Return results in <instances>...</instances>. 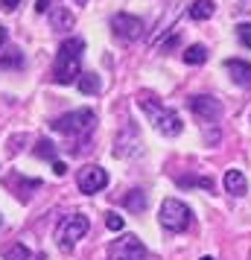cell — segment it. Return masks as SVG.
<instances>
[{
  "label": "cell",
  "instance_id": "6da1fadb",
  "mask_svg": "<svg viewBox=\"0 0 251 260\" xmlns=\"http://www.w3.org/2000/svg\"><path fill=\"white\" fill-rule=\"evenodd\" d=\"M82 53H85L82 38H67V41H61L59 56H56V68H53V79L59 85L79 82V76H82Z\"/></svg>",
  "mask_w": 251,
  "mask_h": 260
},
{
  "label": "cell",
  "instance_id": "7a4b0ae2",
  "mask_svg": "<svg viewBox=\"0 0 251 260\" xmlns=\"http://www.w3.org/2000/svg\"><path fill=\"white\" fill-rule=\"evenodd\" d=\"M137 106L146 111V117L155 123V129L161 132V135H167V138H175V135H181V129H184L181 117L175 114V111H172V108L161 106L155 94H149V91H140V94H137Z\"/></svg>",
  "mask_w": 251,
  "mask_h": 260
},
{
  "label": "cell",
  "instance_id": "3957f363",
  "mask_svg": "<svg viewBox=\"0 0 251 260\" xmlns=\"http://www.w3.org/2000/svg\"><path fill=\"white\" fill-rule=\"evenodd\" d=\"M96 123V114L91 108H79V111H70V114H61L59 120H53V129L67 135V138H82V135H91Z\"/></svg>",
  "mask_w": 251,
  "mask_h": 260
},
{
  "label": "cell",
  "instance_id": "277c9868",
  "mask_svg": "<svg viewBox=\"0 0 251 260\" xmlns=\"http://www.w3.org/2000/svg\"><path fill=\"white\" fill-rule=\"evenodd\" d=\"M88 228H91V222H88V216H82V213H70V216H64V219L56 225V243H59V248L70 251V248L88 234Z\"/></svg>",
  "mask_w": 251,
  "mask_h": 260
},
{
  "label": "cell",
  "instance_id": "5b68a950",
  "mask_svg": "<svg viewBox=\"0 0 251 260\" xmlns=\"http://www.w3.org/2000/svg\"><path fill=\"white\" fill-rule=\"evenodd\" d=\"M193 222V213L190 208L178 199H167L161 205V225L167 228L169 234H181V231H187Z\"/></svg>",
  "mask_w": 251,
  "mask_h": 260
},
{
  "label": "cell",
  "instance_id": "8992f818",
  "mask_svg": "<svg viewBox=\"0 0 251 260\" xmlns=\"http://www.w3.org/2000/svg\"><path fill=\"white\" fill-rule=\"evenodd\" d=\"M187 106H190V111L199 117V123H202V129H204V138H207V135H210V126L216 129V123L222 117V103L213 100V96H207V94H199V96H190Z\"/></svg>",
  "mask_w": 251,
  "mask_h": 260
},
{
  "label": "cell",
  "instance_id": "52a82bcc",
  "mask_svg": "<svg viewBox=\"0 0 251 260\" xmlns=\"http://www.w3.org/2000/svg\"><path fill=\"white\" fill-rule=\"evenodd\" d=\"M108 260H146V246L134 234H126L108 246Z\"/></svg>",
  "mask_w": 251,
  "mask_h": 260
},
{
  "label": "cell",
  "instance_id": "ba28073f",
  "mask_svg": "<svg viewBox=\"0 0 251 260\" xmlns=\"http://www.w3.org/2000/svg\"><path fill=\"white\" fill-rule=\"evenodd\" d=\"M111 32L120 38V41H134V38L144 36V21L134 18L129 12H117L111 18Z\"/></svg>",
  "mask_w": 251,
  "mask_h": 260
},
{
  "label": "cell",
  "instance_id": "9c48e42d",
  "mask_svg": "<svg viewBox=\"0 0 251 260\" xmlns=\"http://www.w3.org/2000/svg\"><path fill=\"white\" fill-rule=\"evenodd\" d=\"M108 184V173L102 170V167H85V170H79V190L82 193H99V190Z\"/></svg>",
  "mask_w": 251,
  "mask_h": 260
},
{
  "label": "cell",
  "instance_id": "30bf717a",
  "mask_svg": "<svg viewBox=\"0 0 251 260\" xmlns=\"http://www.w3.org/2000/svg\"><path fill=\"white\" fill-rule=\"evenodd\" d=\"M225 71L231 73V79L242 88H251V64L242 59H228L225 61Z\"/></svg>",
  "mask_w": 251,
  "mask_h": 260
},
{
  "label": "cell",
  "instance_id": "8fae6325",
  "mask_svg": "<svg viewBox=\"0 0 251 260\" xmlns=\"http://www.w3.org/2000/svg\"><path fill=\"white\" fill-rule=\"evenodd\" d=\"M6 184L18 193V199H21V202H29V196L41 187V181H38V178H21V176H9V178H6Z\"/></svg>",
  "mask_w": 251,
  "mask_h": 260
},
{
  "label": "cell",
  "instance_id": "7c38bea8",
  "mask_svg": "<svg viewBox=\"0 0 251 260\" xmlns=\"http://www.w3.org/2000/svg\"><path fill=\"white\" fill-rule=\"evenodd\" d=\"M225 190L228 193H234V196H245L248 181H245V176H242L239 170H228L225 173Z\"/></svg>",
  "mask_w": 251,
  "mask_h": 260
},
{
  "label": "cell",
  "instance_id": "4fadbf2b",
  "mask_svg": "<svg viewBox=\"0 0 251 260\" xmlns=\"http://www.w3.org/2000/svg\"><path fill=\"white\" fill-rule=\"evenodd\" d=\"M213 0H196V3H193L190 6V18L193 21H207V18H210V15H213Z\"/></svg>",
  "mask_w": 251,
  "mask_h": 260
},
{
  "label": "cell",
  "instance_id": "5bb4252c",
  "mask_svg": "<svg viewBox=\"0 0 251 260\" xmlns=\"http://www.w3.org/2000/svg\"><path fill=\"white\" fill-rule=\"evenodd\" d=\"M184 61L187 64H204L207 61V50L202 44H190V47L184 50Z\"/></svg>",
  "mask_w": 251,
  "mask_h": 260
},
{
  "label": "cell",
  "instance_id": "9a60e30c",
  "mask_svg": "<svg viewBox=\"0 0 251 260\" xmlns=\"http://www.w3.org/2000/svg\"><path fill=\"white\" fill-rule=\"evenodd\" d=\"M79 91H82V94H96V91H99L96 73H82V76H79Z\"/></svg>",
  "mask_w": 251,
  "mask_h": 260
},
{
  "label": "cell",
  "instance_id": "2e32d148",
  "mask_svg": "<svg viewBox=\"0 0 251 260\" xmlns=\"http://www.w3.org/2000/svg\"><path fill=\"white\" fill-rule=\"evenodd\" d=\"M126 208H132V211H144L146 208V196L140 190H132L129 196H126Z\"/></svg>",
  "mask_w": 251,
  "mask_h": 260
},
{
  "label": "cell",
  "instance_id": "e0dca14e",
  "mask_svg": "<svg viewBox=\"0 0 251 260\" xmlns=\"http://www.w3.org/2000/svg\"><path fill=\"white\" fill-rule=\"evenodd\" d=\"M178 184H181V187H204V190H213V181H210V178H196V176L178 178Z\"/></svg>",
  "mask_w": 251,
  "mask_h": 260
},
{
  "label": "cell",
  "instance_id": "ac0fdd59",
  "mask_svg": "<svg viewBox=\"0 0 251 260\" xmlns=\"http://www.w3.org/2000/svg\"><path fill=\"white\" fill-rule=\"evenodd\" d=\"M24 64V56L18 53V50H12V53H6L3 59H0V68H21Z\"/></svg>",
  "mask_w": 251,
  "mask_h": 260
},
{
  "label": "cell",
  "instance_id": "d6986e66",
  "mask_svg": "<svg viewBox=\"0 0 251 260\" xmlns=\"http://www.w3.org/2000/svg\"><path fill=\"white\" fill-rule=\"evenodd\" d=\"M35 155H41V158H47V161H53V158H56V146H53L50 141H38Z\"/></svg>",
  "mask_w": 251,
  "mask_h": 260
},
{
  "label": "cell",
  "instance_id": "ffe728a7",
  "mask_svg": "<svg viewBox=\"0 0 251 260\" xmlns=\"http://www.w3.org/2000/svg\"><path fill=\"white\" fill-rule=\"evenodd\" d=\"M6 260H29V251H26V246H12L9 251H6Z\"/></svg>",
  "mask_w": 251,
  "mask_h": 260
},
{
  "label": "cell",
  "instance_id": "44dd1931",
  "mask_svg": "<svg viewBox=\"0 0 251 260\" xmlns=\"http://www.w3.org/2000/svg\"><path fill=\"white\" fill-rule=\"evenodd\" d=\"M237 36H239V41L251 50V24H239L237 26Z\"/></svg>",
  "mask_w": 251,
  "mask_h": 260
},
{
  "label": "cell",
  "instance_id": "7402d4cb",
  "mask_svg": "<svg viewBox=\"0 0 251 260\" xmlns=\"http://www.w3.org/2000/svg\"><path fill=\"white\" fill-rule=\"evenodd\" d=\"M105 225L111 231H123V216L120 213H105Z\"/></svg>",
  "mask_w": 251,
  "mask_h": 260
},
{
  "label": "cell",
  "instance_id": "603a6c76",
  "mask_svg": "<svg viewBox=\"0 0 251 260\" xmlns=\"http://www.w3.org/2000/svg\"><path fill=\"white\" fill-rule=\"evenodd\" d=\"M56 3H59V0H38V3H35V9H38L41 15H44V12H50V9H53Z\"/></svg>",
  "mask_w": 251,
  "mask_h": 260
},
{
  "label": "cell",
  "instance_id": "cb8c5ba5",
  "mask_svg": "<svg viewBox=\"0 0 251 260\" xmlns=\"http://www.w3.org/2000/svg\"><path fill=\"white\" fill-rule=\"evenodd\" d=\"M18 3H21V0H0V6H3L6 12H12V9L18 6Z\"/></svg>",
  "mask_w": 251,
  "mask_h": 260
},
{
  "label": "cell",
  "instance_id": "d4e9b609",
  "mask_svg": "<svg viewBox=\"0 0 251 260\" xmlns=\"http://www.w3.org/2000/svg\"><path fill=\"white\" fill-rule=\"evenodd\" d=\"M53 170H56V176H64V173H67V167L61 164V161H56V164H53Z\"/></svg>",
  "mask_w": 251,
  "mask_h": 260
},
{
  "label": "cell",
  "instance_id": "484cf974",
  "mask_svg": "<svg viewBox=\"0 0 251 260\" xmlns=\"http://www.w3.org/2000/svg\"><path fill=\"white\" fill-rule=\"evenodd\" d=\"M3 44H6V29L0 26V47H3Z\"/></svg>",
  "mask_w": 251,
  "mask_h": 260
},
{
  "label": "cell",
  "instance_id": "4316f807",
  "mask_svg": "<svg viewBox=\"0 0 251 260\" xmlns=\"http://www.w3.org/2000/svg\"><path fill=\"white\" fill-rule=\"evenodd\" d=\"M76 3H79V6H85V3H88V0H76Z\"/></svg>",
  "mask_w": 251,
  "mask_h": 260
},
{
  "label": "cell",
  "instance_id": "83f0119b",
  "mask_svg": "<svg viewBox=\"0 0 251 260\" xmlns=\"http://www.w3.org/2000/svg\"><path fill=\"white\" fill-rule=\"evenodd\" d=\"M202 260H213V257H202Z\"/></svg>",
  "mask_w": 251,
  "mask_h": 260
},
{
  "label": "cell",
  "instance_id": "f1b7e54d",
  "mask_svg": "<svg viewBox=\"0 0 251 260\" xmlns=\"http://www.w3.org/2000/svg\"><path fill=\"white\" fill-rule=\"evenodd\" d=\"M0 225H3V219H0Z\"/></svg>",
  "mask_w": 251,
  "mask_h": 260
}]
</instances>
